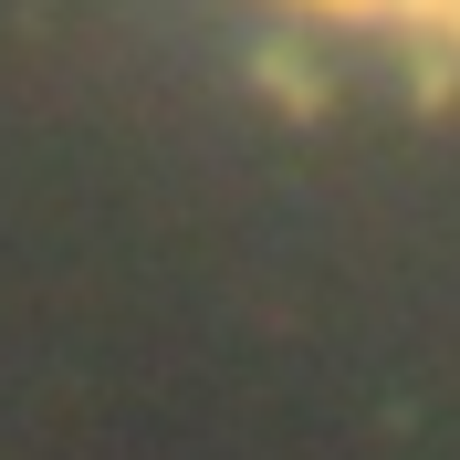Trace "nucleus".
I'll return each instance as SVG.
<instances>
[{"label": "nucleus", "mask_w": 460, "mask_h": 460, "mask_svg": "<svg viewBox=\"0 0 460 460\" xmlns=\"http://www.w3.org/2000/svg\"><path fill=\"white\" fill-rule=\"evenodd\" d=\"M272 11H304V22H324V31H376V42L460 53V0H272Z\"/></svg>", "instance_id": "obj_1"}]
</instances>
